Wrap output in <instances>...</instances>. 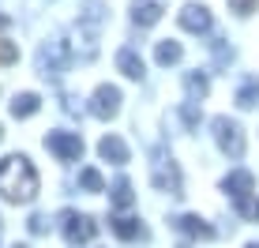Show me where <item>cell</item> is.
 I'll return each instance as SVG.
<instances>
[{"label": "cell", "instance_id": "16", "mask_svg": "<svg viewBox=\"0 0 259 248\" xmlns=\"http://www.w3.org/2000/svg\"><path fill=\"white\" fill-rule=\"evenodd\" d=\"M184 57V49H181V42H173V38H169V42H158V49H154V60H158V64H177V60H181Z\"/></svg>", "mask_w": 259, "mask_h": 248}, {"label": "cell", "instance_id": "26", "mask_svg": "<svg viewBox=\"0 0 259 248\" xmlns=\"http://www.w3.org/2000/svg\"><path fill=\"white\" fill-rule=\"evenodd\" d=\"M15 248H30V244H15Z\"/></svg>", "mask_w": 259, "mask_h": 248}, {"label": "cell", "instance_id": "24", "mask_svg": "<svg viewBox=\"0 0 259 248\" xmlns=\"http://www.w3.org/2000/svg\"><path fill=\"white\" fill-rule=\"evenodd\" d=\"M8 60H15V53H4V49H0V64H8Z\"/></svg>", "mask_w": 259, "mask_h": 248}, {"label": "cell", "instance_id": "8", "mask_svg": "<svg viewBox=\"0 0 259 248\" xmlns=\"http://www.w3.org/2000/svg\"><path fill=\"white\" fill-rule=\"evenodd\" d=\"M91 113H94L98 120L117 117V113H120V91H117V87H109V83H102L91 94Z\"/></svg>", "mask_w": 259, "mask_h": 248}, {"label": "cell", "instance_id": "10", "mask_svg": "<svg viewBox=\"0 0 259 248\" xmlns=\"http://www.w3.org/2000/svg\"><path fill=\"white\" fill-rule=\"evenodd\" d=\"M173 226L181 229L184 237H192V241H210V237H214V229L203 222L199 215H181V218H173Z\"/></svg>", "mask_w": 259, "mask_h": 248}, {"label": "cell", "instance_id": "1", "mask_svg": "<svg viewBox=\"0 0 259 248\" xmlns=\"http://www.w3.org/2000/svg\"><path fill=\"white\" fill-rule=\"evenodd\" d=\"M38 170L26 154H8L0 158V196L12 203H30L38 196Z\"/></svg>", "mask_w": 259, "mask_h": 248}, {"label": "cell", "instance_id": "2", "mask_svg": "<svg viewBox=\"0 0 259 248\" xmlns=\"http://www.w3.org/2000/svg\"><path fill=\"white\" fill-rule=\"evenodd\" d=\"M150 181H154V188H158V192H169V196H184L181 170H177L173 154H165V147H154V154H150Z\"/></svg>", "mask_w": 259, "mask_h": 248}, {"label": "cell", "instance_id": "19", "mask_svg": "<svg viewBox=\"0 0 259 248\" xmlns=\"http://www.w3.org/2000/svg\"><path fill=\"white\" fill-rule=\"evenodd\" d=\"M79 188H87V192H105V181H102V173H98V170H79Z\"/></svg>", "mask_w": 259, "mask_h": 248}, {"label": "cell", "instance_id": "13", "mask_svg": "<svg viewBox=\"0 0 259 248\" xmlns=\"http://www.w3.org/2000/svg\"><path fill=\"white\" fill-rule=\"evenodd\" d=\"M117 68L128 79H143V75H147V64H143V57H139L136 49H120L117 53Z\"/></svg>", "mask_w": 259, "mask_h": 248}, {"label": "cell", "instance_id": "28", "mask_svg": "<svg viewBox=\"0 0 259 248\" xmlns=\"http://www.w3.org/2000/svg\"><path fill=\"white\" fill-rule=\"evenodd\" d=\"M0 136H4V132H0Z\"/></svg>", "mask_w": 259, "mask_h": 248}, {"label": "cell", "instance_id": "22", "mask_svg": "<svg viewBox=\"0 0 259 248\" xmlns=\"http://www.w3.org/2000/svg\"><path fill=\"white\" fill-rule=\"evenodd\" d=\"M255 4H259V0H229V8H233L237 15H252Z\"/></svg>", "mask_w": 259, "mask_h": 248}, {"label": "cell", "instance_id": "4", "mask_svg": "<svg viewBox=\"0 0 259 248\" xmlns=\"http://www.w3.org/2000/svg\"><path fill=\"white\" fill-rule=\"evenodd\" d=\"M210 128H214V139H218V147L226 150L229 158H240V154H244V128H240L237 120H229V117H214V120H210Z\"/></svg>", "mask_w": 259, "mask_h": 248}, {"label": "cell", "instance_id": "27", "mask_svg": "<svg viewBox=\"0 0 259 248\" xmlns=\"http://www.w3.org/2000/svg\"><path fill=\"white\" fill-rule=\"evenodd\" d=\"M248 248H259V244H248Z\"/></svg>", "mask_w": 259, "mask_h": 248}, {"label": "cell", "instance_id": "18", "mask_svg": "<svg viewBox=\"0 0 259 248\" xmlns=\"http://www.w3.org/2000/svg\"><path fill=\"white\" fill-rule=\"evenodd\" d=\"M255 102H259V79H248V83L237 91V105L240 109H252Z\"/></svg>", "mask_w": 259, "mask_h": 248}, {"label": "cell", "instance_id": "23", "mask_svg": "<svg viewBox=\"0 0 259 248\" xmlns=\"http://www.w3.org/2000/svg\"><path fill=\"white\" fill-rule=\"evenodd\" d=\"M41 229H46V218L34 215V218H30V233H41Z\"/></svg>", "mask_w": 259, "mask_h": 248}, {"label": "cell", "instance_id": "9", "mask_svg": "<svg viewBox=\"0 0 259 248\" xmlns=\"http://www.w3.org/2000/svg\"><path fill=\"white\" fill-rule=\"evenodd\" d=\"M181 26L192 34H207L210 30V12L203 4H184L181 8Z\"/></svg>", "mask_w": 259, "mask_h": 248}, {"label": "cell", "instance_id": "20", "mask_svg": "<svg viewBox=\"0 0 259 248\" xmlns=\"http://www.w3.org/2000/svg\"><path fill=\"white\" fill-rule=\"evenodd\" d=\"M184 83H188V94H192V98H203V94L210 91V83H207V75H203V72H192Z\"/></svg>", "mask_w": 259, "mask_h": 248}, {"label": "cell", "instance_id": "14", "mask_svg": "<svg viewBox=\"0 0 259 248\" xmlns=\"http://www.w3.org/2000/svg\"><path fill=\"white\" fill-rule=\"evenodd\" d=\"M8 109H12L15 120H26V117H34V113L41 109V98H38V94H30V91H26V94H15Z\"/></svg>", "mask_w": 259, "mask_h": 248}, {"label": "cell", "instance_id": "21", "mask_svg": "<svg viewBox=\"0 0 259 248\" xmlns=\"http://www.w3.org/2000/svg\"><path fill=\"white\" fill-rule=\"evenodd\" d=\"M181 117H184V124H188V128H195V124H199V109H195V98L181 105Z\"/></svg>", "mask_w": 259, "mask_h": 248}, {"label": "cell", "instance_id": "12", "mask_svg": "<svg viewBox=\"0 0 259 248\" xmlns=\"http://www.w3.org/2000/svg\"><path fill=\"white\" fill-rule=\"evenodd\" d=\"M162 0H139L136 8H132V19H136V26H154L158 19H162Z\"/></svg>", "mask_w": 259, "mask_h": 248}, {"label": "cell", "instance_id": "3", "mask_svg": "<svg viewBox=\"0 0 259 248\" xmlns=\"http://www.w3.org/2000/svg\"><path fill=\"white\" fill-rule=\"evenodd\" d=\"M68 64H71V46L64 38H53L41 46V53H38L41 75H60V72H68Z\"/></svg>", "mask_w": 259, "mask_h": 248}, {"label": "cell", "instance_id": "5", "mask_svg": "<svg viewBox=\"0 0 259 248\" xmlns=\"http://www.w3.org/2000/svg\"><path fill=\"white\" fill-rule=\"evenodd\" d=\"M60 226H64L68 244H87L98 233V222L91 215H79V211H60Z\"/></svg>", "mask_w": 259, "mask_h": 248}, {"label": "cell", "instance_id": "6", "mask_svg": "<svg viewBox=\"0 0 259 248\" xmlns=\"http://www.w3.org/2000/svg\"><path fill=\"white\" fill-rule=\"evenodd\" d=\"M222 188L229 192V196L237 199V207H240V215H252V192H255V177L248 173V170H233L226 177V184Z\"/></svg>", "mask_w": 259, "mask_h": 248}, {"label": "cell", "instance_id": "25", "mask_svg": "<svg viewBox=\"0 0 259 248\" xmlns=\"http://www.w3.org/2000/svg\"><path fill=\"white\" fill-rule=\"evenodd\" d=\"M252 215H255V218H259V207H252Z\"/></svg>", "mask_w": 259, "mask_h": 248}, {"label": "cell", "instance_id": "17", "mask_svg": "<svg viewBox=\"0 0 259 248\" xmlns=\"http://www.w3.org/2000/svg\"><path fill=\"white\" fill-rule=\"evenodd\" d=\"M132 203H136V192H132V181H124V177H120V181L113 184V207H117V211H128Z\"/></svg>", "mask_w": 259, "mask_h": 248}, {"label": "cell", "instance_id": "7", "mask_svg": "<svg viewBox=\"0 0 259 248\" xmlns=\"http://www.w3.org/2000/svg\"><path fill=\"white\" fill-rule=\"evenodd\" d=\"M46 147L60 158V162H79V158H83V139H79L75 132H49Z\"/></svg>", "mask_w": 259, "mask_h": 248}, {"label": "cell", "instance_id": "15", "mask_svg": "<svg viewBox=\"0 0 259 248\" xmlns=\"http://www.w3.org/2000/svg\"><path fill=\"white\" fill-rule=\"evenodd\" d=\"M109 226H113V233H117L120 241H136V237L143 233V226L136 222V218H128V215H113Z\"/></svg>", "mask_w": 259, "mask_h": 248}, {"label": "cell", "instance_id": "11", "mask_svg": "<svg viewBox=\"0 0 259 248\" xmlns=\"http://www.w3.org/2000/svg\"><path fill=\"white\" fill-rule=\"evenodd\" d=\"M98 154H102L105 162H113V166H124L128 162V143H124L120 136H105L102 143H98Z\"/></svg>", "mask_w": 259, "mask_h": 248}]
</instances>
